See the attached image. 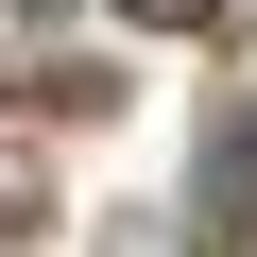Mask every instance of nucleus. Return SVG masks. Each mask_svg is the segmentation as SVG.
<instances>
[{"mask_svg": "<svg viewBox=\"0 0 257 257\" xmlns=\"http://www.w3.org/2000/svg\"><path fill=\"white\" fill-rule=\"evenodd\" d=\"M240 240H257V120H223V155L189 189V257H240Z\"/></svg>", "mask_w": 257, "mask_h": 257, "instance_id": "1", "label": "nucleus"}, {"mask_svg": "<svg viewBox=\"0 0 257 257\" xmlns=\"http://www.w3.org/2000/svg\"><path fill=\"white\" fill-rule=\"evenodd\" d=\"M120 18H206V0H120Z\"/></svg>", "mask_w": 257, "mask_h": 257, "instance_id": "2", "label": "nucleus"}]
</instances>
